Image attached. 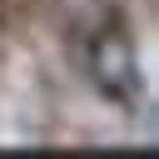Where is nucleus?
I'll use <instances>...</instances> for the list:
<instances>
[{
	"mask_svg": "<svg viewBox=\"0 0 159 159\" xmlns=\"http://www.w3.org/2000/svg\"><path fill=\"white\" fill-rule=\"evenodd\" d=\"M84 65H89V80H94V89L104 99H114V104L139 99V60H134V45H129V35L119 25H104L89 40Z\"/></svg>",
	"mask_w": 159,
	"mask_h": 159,
	"instance_id": "obj_1",
	"label": "nucleus"
}]
</instances>
